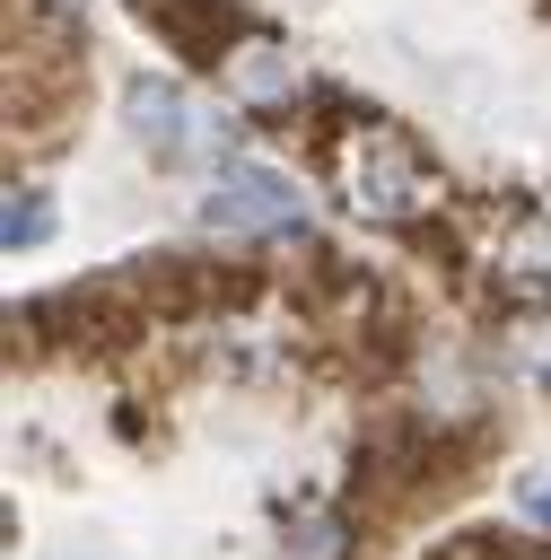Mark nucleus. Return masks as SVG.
I'll return each mask as SVG.
<instances>
[{"mask_svg": "<svg viewBox=\"0 0 551 560\" xmlns=\"http://www.w3.org/2000/svg\"><path fill=\"white\" fill-rule=\"evenodd\" d=\"M324 175L341 184V201H359V219H376V228H394V236L446 210V166H437L402 122H385V114H367V122L324 158Z\"/></svg>", "mask_w": 551, "mask_h": 560, "instance_id": "nucleus-1", "label": "nucleus"}, {"mask_svg": "<svg viewBox=\"0 0 551 560\" xmlns=\"http://www.w3.org/2000/svg\"><path fill=\"white\" fill-rule=\"evenodd\" d=\"M201 228L210 236H245V245H306L315 236V210L297 192V175L262 166V158H227L210 201H201Z\"/></svg>", "mask_w": 551, "mask_h": 560, "instance_id": "nucleus-2", "label": "nucleus"}, {"mask_svg": "<svg viewBox=\"0 0 551 560\" xmlns=\"http://www.w3.org/2000/svg\"><path fill=\"white\" fill-rule=\"evenodd\" d=\"M122 131L140 140L149 166H201V158H210V114H201L166 70H131V79H122Z\"/></svg>", "mask_w": 551, "mask_h": 560, "instance_id": "nucleus-3", "label": "nucleus"}, {"mask_svg": "<svg viewBox=\"0 0 551 560\" xmlns=\"http://www.w3.org/2000/svg\"><path fill=\"white\" fill-rule=\"evenodd\" d=\"M219 70H227V88H236L245 114H262V122H297V105H306V70H297V52H289L280 35H245Z\"/></svg>", "mask_w": 551, "mask_h": 560, "instance_id": "nucleus-4", "label": "nucleus"}, {"mask_svg": "<svg viewBox=\"0 0 551 560\" xmlns=\"http://www.w3.org/2000/svg\"><path fill=\"white\" fill-rule=\"evenodd\" d=\"M131 9L149 18L157 44H175V61H227L254 35V18L236 0H131Z\"/></svg>", "mask_w": 551, "mask_h": 560, "instance_id": "nucleus-5", "label": "nucleus"}, {"mask_svg": "<svg viewBox=\"0 0 551 560\" xmlns=\"http://www.w3.org/2000/svg\"><path fill=\"white\" fill-rule=\"evenodd\" d=\"M499 359H507L525 385H551V298H516V306H507Z\"/></svg>", "mask_w": 551, "mask_h": 560, "instance_id": "nucleus-6", "label": "nucleus"}, {"mask_svg": "<svg viewBox=\"0 0 551 560\" xmlns=\"http://www.w3.org/2000/svg\"><path fill=\"white\" fill-rule=\"evenodd\" d=\"M52 236V201H44V184H9V210H0V245L9 254H35Z\"/></svg>", "mask_w": 551, "mask_h": 560, "instance_id": "nucleus-7", "label": "nucleus"}, {"mask_svg": "<svg viewBox=\"0 0 551 560\" xmlns=\"http://www.w3.org/2000/svg\"><path fill=\"white\" fill-rule=\"evenodd\" d=\"M516 516L542 525V542H551V472H525V481H516Z\"/></svg>", "mask_w": 551, "mask_h": 560, "instance_id": "nucleus-8", "label": "nucleus"}, {"mask_svg": "<svg viewBox=\"0 0 551 560\" xmlns=\"http://www.w3.org/2000/svg\"><path fill=\"white\" fill-rule=\"evenodd\" d=\"M341 560H367V551H341Z\"/></svg>", "mask_w": 551, "mask_h": 560, "instance_id": "nucleus-9", "label": "nucleus"}]
</instances>
